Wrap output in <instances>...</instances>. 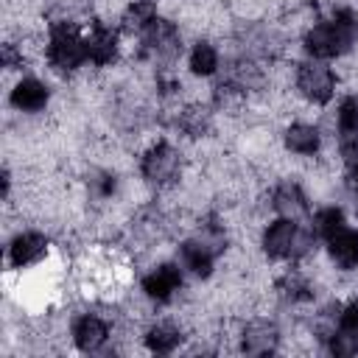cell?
<instances>
[{"instance_id": "cell-1", "label": "cell", "mask_w": 358, "mask_h": 358, "mask_svg": "<svg viewBox=\"0 0 358 358\" xmlns=\"http://www.w3.org/2000/svg\"><path fill=\"white\" fill-rule=\"evenodd\" d=\"M358 39V17L350 8H338L330 20L313 25L305 34V50L313 59H333L347 53Z\"/></svg>"}, {"instance_id": "cell-2", "label": "cell", "mask_w": 358, "mask_h": 358, "mask_svg": "<svg viewBox=\"0 0 358 358\" xmlns=\"http://www.w3.org/2000/svg\"><path fill=\"white\" fill-rule=\"evenodd\" d=\"M48 62L56 70H76L87 62V42L73 22H53L48 34Z\"/></svg>"}, {"instance_id": "cell-3", "label": "cell", "mask_w": 358, "mask_h": 358, "mask_svg": "<svg viewBox=\"0 0 358 358\" xmlns=\"http://www.w3.org/2000/svg\"><path fill=\"white\" fill-rule=\"evenodd\" d=\"M296 90L313 103H327L336 92V76L327 64H322V59L305 62L296 70Z\"/></svg>"}, {"instance_id": "cell-4", "label": "cell", "mask_w": 358, "mask_h": 358, "mask_svg": "<svg viewBox=\"0 0 358 358\" xmlns=\"http://www.w3.org/2000/svg\"><path fill=\"white\" fill-rule=\"evenodd\" d=\"M179 171V154L171 143H154L143 159H140V173L154 182V185H168Z\"/></svg>"}, {"instance_id": "cell-5", "label": "cell", "mask_w": 358, "mask_h": 358, "mask_svg": "<svg viewBox=\"0 0 358 358\" xmlns=\"http://www.w3.org/2000/svg\"><path fill=\"white\" fill-rule=\"evenodd\" d=\"M143 45H145V50H151L157 59H165V62L176 59L179 50H182L176 25L168 22V20H159V17L143 31Z\"/></svg>"}, {"instance_id": "cell-6", "label": "cell", "mask_w": 358, "mask_h": 358, "mask_svg": "<svg viewBox=\"0 0 358 358\" xmlns=\"http://www.w3.org/2000/svg\"><path fill=\"white\" fill-rule=\"evenodd\" d=\"M179 288H182V266H176V263H162L143 277L145 296H151L157 302H171Z\"/></svg>"}, {"instance_id": "cell-7", "label": "cell", "mask_w": 358, "mask_h": 358, "mask_svg": "<svg viewBox=\"0 0 358 358\" xmlns=\"http://www.w3.org/2000/svg\"><path fill=\"white\" fill-rule=\"evenodd\" d=\"M87 42V62L98 64V67H106L117 59V34L101 22H95L90 28V34L84 36Z\"/></svg>"}, {"instance_id": "cell-8", "label": "cell", "mask_w": 358, "mask_h": 358, "mask_svg": "<svg viewBox=\"0 0 358 358\" xmlns=\"http://www.w3.org/2000/svg\"><path fill=\"white\" fill-rule=\"evenodd\" d=\"M296 221L291 218H277L266 227L263 232V252L274 260H285L291 257V246H294V238H296Z\"/></svg>"}, {"instance_id": "cell-9", "label": "cell", "mask_w": 358, "mask_h": 358, "mask_svg": "<svg viewBox=\"0 0 358 358\" xmlns=\"http://www.w3.org/2000/svg\"><path fill=\"white\" fill-rule=\"evenodd\" d=\"M277 344H280V330L271 322L255 319V322H249L243 327V336H241L243 352H249V355H268V352L277 350Z\"/></svg>"}, {"instance_id": "cell-10", "label": "cell", "mask_w": 358, "mask_h": 358, "mask_svg": "<svg viewBox=\"0 0 358 358\" xmlns=\"http://www.w3.org/2000/svg\"><path fill=\"white\" fill-rule=\"evenodd\" d=\"M271 207L280 213V218L299 221L308 213V196L296 182H280L271 193Z\"/></svg>"}, {"instance_id": "cell-11", "label": "cell", "mask_w": 358, "mask_h": 358, "mask_svg": "<svg viewBox=\"0 0 358 358\" xmlns=\"http://www.w3.org/2000/svg\"><path fill=\"white\" fill-rule=\"evenodd\" d=\"M106 338H109V327H106L103 319H98L92 313H84V316L76 319V324H73V341H76V347L81 352L101 350Z\"/></svg>"}, {"instance_id": "cell-12", "label": "cell", "mask_w": 358, "mask_h": 358, "mask_svg": "<svg viewBox=\"0 0 358 358\" xmlns=\"http://www.w3.org/2000/svg\"><path fill=\"white\" fill-rule=\"evenodd\" d=\"M324 243H327V252H330V257H333V263H336L338 268L350 271V268L358 266V232H355V229H350V227L344 224V227L336 229Z\"/></svg>"}, {"instance_id": "cell-13", "label": "cell", "mask_w": 358, "mask_h": 358, "mask_svg": "<svg viewBox=\"0 0 358 358\" xmlns=\"http://www.w3.org/2000/svg\"><path fill=\"white\" fill-rule=\"evenodd\" d=\"M45 252H48L45 235H39V232H20L11 241V246H8V260H11V266L22 268V266H31V263L42 260Z\"/></svg>"}, {"instance_id": "cell-14", "label": "cell", "mask_w": 358, "mask_h": 358, "mask_svg": "<svg viewBox=\"0 0 358 358\" xmlns=\"http://www.w3.org/2000/svg\"><path fill=\"white\" fill-rule=\"evenodd\" d=\"M48 98H50V90L39 78H22L11 90V103L20 112H39V109H45Z\"/></svg>"}, {"instance_id": "cell-15", "label": "cell", "mask_w": 358, "mask_h": 358, "mask_svg": "<svg viewBox=\"0 0 358 358\" xmlns=\"http://www.w3.org/2000/svg\"><path fill=\"white\" fill-rule=\"evenodd\" d=\"M213 263H215V255L204 243H199L196 238H190V241H185L179 246V266L193 271L196 277H210Z\"/></svg>"}, {"instance_id": "cell-16", "label": "cell", "mask_w": 358, "mask_h": 358, "mask_svg": "<svg viewBox=\"0 0 358 358\" xmlns=\"http://www.w3.org/2000/svg\"><path fill=\"white\" fill-rule=\"evenodd\" d=\"M285 145H288V151H294V154L313 157V154L319 151V145H322V134H319V129L310 126V123H294V126H288V131H285Z\"/></svg>"}, {"instance_id": "cell-17", "label": "cell", "mask_w": 358, "mask_h": 358, "mask_svg": "<svg viewBox=\"0 0 358 358\" xmlns=\"http://www.w3.org/2000/svg\"><path fill=\"white\" fill-rule=\"evenodd\" d=\"M182 344V333H179V327H173V324H154V327H148V333H145V347L151 350V352H157V355H165V352H173L176 347Z\"/></svg>"}, {"instance_id": "cell-18", "label": "cell", "mask_w": 358, "mask_h": 358, "mask_svg": "<svg viewBox=\"0 0 358 358\" xmlns=\"http://www.w3.org/2000/svg\"><path fill=\"white\" fill-rule=\"evenodd\" d=\"M154 20H157V6L151 0H131L123 11V28L137 34H143Z\"/></svg>"}, {"instance_id": "cell-19", "label": "cell", "mask_w": 358, "mask_h": 358, "mask_svg": "<svg viewBox=\"0 0 358 358\" xmlns=\"http://www.w3.org/2000/svg\"><path fill=\"white\" fill-rule=\"evenodd\" d=\"M190 70L196 76H213L218 70V50L210 42H196L190 50Z\"/></svg>"}, {"instance_id": "cell-20", "label": "cell", "mask_w": 358, "mask_h": 358, "mask_svg": "<svg viewBox=\"0 0 358 358\" xmlns=\"http://www.w3.org/2000/svg\"><path fill=\"white\" fill-rule=\"evenodd\" d=\"M277 291H280V296H285V299H291V302H305V299L313 296L310 282H308L302 274H296V271L282 274L280 282H277Z\"/></svg>"}, {"instance_id": "cell-21", "label": "cell", "mask_w": 358, "mask_h": 358, "mask_svg": "<svg viewBox=\"0 0 358 358\" xmlns=\"http://www.w3.org/2000/svg\"><path fill=\"white\" fill-rule=\"evenodd\" d=\"M341 227H344V213L338 207H322V210H316V215H313V232H316V238L327 241Z\"/></svg>"}, {"instance_id": "cell-22", "label": "cell", "mask_w": 358, "mask_h": 358, "mask_svg": "<svg viewBox=\"0 0 358 358\" xmlns=\"http://www.w3.org/2000/svg\"><path fill=\"white\" fill-rule=\"evenodd\" d=\"M341 134H358V95H347L336 112Z\"/></svg>"}, {"instance_id": "cell-23", "label": "cell", "mask_w": 358, "mask_h": 358, "mask_svg": "<svg viewBox=\"0 0 358 358\" xmlns=\"http://www.w3.org/2000/svg\"><path fill=\"white\" fill-rule=\"evenodd\" d=\"M327 350L336 355V358H352L358 355V333H347V330H336L330 338H327Z\"/></svg>"}, {"instance_id": "cell-24", "label": "cell", "mask_w": 358, "mask_h": 358, "mask_svg": "<svg viewBox=\"0 0 358 358\" xmlns=\"http://www.w3.org/2000/svg\"><path fill=\"white\" fill-rule=\"evenodd\" d=\"M207 126H210V112H207V109H187L185 117H182V129H185L187 134H193V137L204 134Z\"/></svg>"}, {"instance_id": "cell-25", "label": "cell", "mask_w": 358, "mask_h": 358, "mask_svg": "<svg viewBox=\"0 0 358 358\" xmlns=\"http://www.w3.org/2000/svg\"><path fill=\"white\" fill-rule=\"evenodd\" d=\"M338 327L347 333H358V299H350L338 313Z\"/></svg>"}, {"instance_id": "cell-26", "label": "cell", "mask_w": 358, "mask_h": 358, "mask_svg": "<svg viewBox=\"0 0 358 358\" xmlns=\"http://www.w3.org/2000/svg\"><path fill=\"white\" fill-rule=\"evenodd\" d=\"M338 151L347 165H358V134H341Z\"/></svg>"}, {"instance_id": "cell-27", "label": "cell", "mask_w": 358, "mask_h": 358, "mask_svg": "<svg viewBox=\"0 0 358 358\" xmlns=\"http://www.w3.org/2000/svg\"><path fill=\"white\" fill-rule=\"evenodd\" d=\"M347 187L358 190V165H347Z\"/></svg>"}]
</instances>
